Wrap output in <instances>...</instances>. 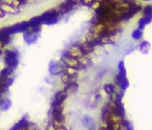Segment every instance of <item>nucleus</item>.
Here are the masks:
<instances>
[{"label":"nucleus","instance_id":"obj_1","mask_svg":"<svg viewBox=\"0 0 152 130\" xmlns=\"http://www.w3.org/2000/svg\"><path fill=\"white\" fill-rule=\"evenodd\" d=\"M20 52L15 48H7L4 49L3 61L5 66L12 67L15 69L19 65L20 62Z\"/></svg>","mask_w":152,"mask_h":130},{"label":"nucleus","instance_id":"obj_2","mask_svg":"<svg viewBox=\"0 0 152 130\" xmlns=\"http://www.w3.org/2000/svg\"><path fill=\"white\" fill-rule=\"evenodd\" d=\"M40 20L42 25H46V26H53L59 23L61 20V16L58 13L57 10L55 8L49 9L48 11H45L42 14L39 15Z\"/></svg>","mask_w":152,"mask_h":130},{"label":"nucleus","instance_id":"obj_3","mask_svg":"<svg viewBox=\"0 0 152 130\" xmlns=\"http://www.w3.org/2000/svg\"><path fill=\"white\" fill-rule=\"evenodd\" d=\"M66 69L65 65L62 62L57 60H51L48 64V73L51 77H58L64 73Z\"/></svg>","mask_w":152,"mask_h":130},{"label":"nucleus","instance_id":"obj_4","mask_svg":"<svg viewBox=\"0 0 152 130\" xmlns=\"http://www.w3.org/2000/svg\"><path fill=\"white\" fill-rule=\"evenodd\" d=\"M29 29L28 21H21L15 23L12 26H9V30L10 35H15L17 33H24Z\"/></svg>","mask_w":152,"mask_h":130},{"label":"nucleus","instance_id":"obj_5","mask_svg":"<svg viewBox=\"0 0 152 130\" xmlns=\"http://www.w3.org/2000/svg\"><path fill=\"white\" fill-rule=\"evenodd\" d=\"M68 98V94L64 90V89H59L55 92L54 96L52 97L50 106L53 107L56 106H60V105H64L65 101Z\"/></svg>","mask_w":152,"mask_h":130},{"label":"nucleus","instance_id":"obj_6","mask_svg":"<svg viewBox=\"0 0 152 130\" xmlns=\"http://www.w3.org/2000/svg\"><path fill=\"white\" fill-rule=\"evenodd\" d=\"M65 52L69 55L70 57H72V58H75L77 60H80L81 58L84 55L82 54L81 50L80 49V47H78V44H73L71 45L69 48H68Z\"/></svg>","mask_w":152,"mask_h":130},{"label":"nucleus","instance_id":"obj_7","mask_svg":"<svg viewBox=\"0 0 152 130\" xmlns=\"http://www.w3.org/2000/svg\"><path fill=\"white\" fill-rule=\"evenodd\" d=\"M39 37H40V34L38 33H34L32 32H30V30H27V32H25L23 33V39H24V42L28 45V46H31V45H34L37 43V41L39 40Z\"/></svg>","mask_w":152,"mask_h":130},{"label":"nucleus","instance_id":"obj_8","mask_svg":"<svg viewBox=\"0 0 152 130\" xmlns=\"http://www.w3.org/2000/svg\"><path fill=\"white\" fill-rule=\"evenodd\" d=\"M50 120V124H51V127L55 129L59 126H64L65 123V115L64 113L60 114V115L55 116L53 118H49Z\"/></svg>","mask_w":152,"mask_h":130},{"label":"nucleus","instance_id":"obj_9","mask_svg":"<svg viewBox=\"0 0 152 130\" xmlns=\"http://www.w3.org/2000/svg\"><path fill=\"white\" fill-rule=\"evenodd\" d=\"M78 47H80L81 52L84 56H90L94 52V50H95V47L91 45L90 43L86 42V41L78 43Z\"/></svg>","mask_w":152,"mask_h":130},{"label":"nucleus","instance_id":"obj_10","mask_svg":"<svg viewBox=\"0 0 152 130\" xmlns=\"http://www.w3.org/2000/svg\"><path fill=\"white\" fill-rule=\"evenodd\" d=\"M60 77H61V81L62 84L66 86L68 84H71V83L77 82L78 73L77 74H68L66 72H64V73H62Z\"/></svg>","mask_w":152,"mask_h":130},{"label":"nucleus","instance_id":"obj_11","mask_svg":"<svg viewBox=\"0 0 152 130\" xmlns=\"http://www.w3.org/2000/svg\"><path fill=\"white\" fill-rule=\"evenodd\" d=\"M29 123V119H28V115L26 114L22 117V119L20 120L19 122H17L14 126L10 128V130H24L26 128V126H28Z\"/></svg>","mask_w":152,"mask_h":130},{"label":"nucleus","instance_id":"obj_12","mask_svg":"<svg viewBox=\"0 0 152 130\" xmlns=\"http://www.w3.org/2000/svg\"><path fill=\"white\" fill-rule=\"evenodd\" d=\"M103 90L108 96L112 97L117 93V87L114 83H105L103 86Z\"/></svg>","mask_w":152,"mask_h":130},{"label":"nucleus","instance_id":"obj_13","mask_svg":"<svg viewBox=\"0 0 152 130\" xmlns=\"http://www.w3.org/2000/svg\"><path fill=\"white\" fill-rule=\"evenodd\" d=\"M12 102L9 97L3 96L0 99V111L1 112L8 111L9 109L12 107Z\"/></svg>","mask_w":152,"mask_h":130},{"label":"nucleus","instance_id":"obj_14","mask_svg":"<svg viewBox=\"0 0 152 130\" xmlns=\"http://www.w3.org/2000/svg\"><path fill=\"white\" fill-rule=\"evenodd\" d=\"M81 123L85 127H87L89 130H96V123L93 120L92 117L89 115H84L81 118Z\"/></svg>","mask_w":152,"mask_h":130},{"label":"nucleus","instance_id":"obj_15","mask_svg":"<svg viewBox=\"0 0 152 130\" xmlns=\"http://www.w3.org/2000/svg\"><path fill=\"white\" fill-rule=\"evenodd\" d=\"M0 9H1L6 14H12V15H16L21 12V9L9 6V5L3 4V3H0Z\"/></svg>","mask_w":152,"mask_h":130},{"label":"nucleus","instance_id":"obj_16","mask_svg":"<svg viewBox=\"0 0 152 130\" xmlns=\"http://www.w3.org/2000/svg\"><path fill=\"white\" fill-rule=\"evenodd\" d=\"M78 88H80V85H78L77 82H74V83H71V84H68L66 86H64V89L68 95H71V94H75V93L77 92Z\"/></svg>","mask_w":152,"mask_h":130},{"label":"nucleus","instance_id":"obj_17","mask_svg":"<svg viewBox=\"0 0 152 130\" xmlns=\"http://www.w3.org/2000/svg\"><path fill=\"white\" fill-rule=\"evenodd\" d=\"M15 69H12V67L7 66H4L1 69H0V77L2 78H8L10 77L14 72Z\"/></svg>","mask_w":152,"mask_h":130},{"label":"nucleus","instance_id":"obj_18","mask_svg":"<svg viewBox=\"0 0 152 130\" xmlns=\"http://www.w3.org/2000/svg\"><path fill=\"white\" fill-rule=\"evenodd\" d=\"M28 23H29V27H37V26H43V25H42V23H41L39 15H37V16L31 17L28 20Z\"/></svg>","mask_w":152,"mask_h":130},{"label":"nucleus","instance_id":"obj_19","mask_svg":"<svg viewBox=\"0 0 152 130\" xmlns=\"http://www.w3.org/2000/svg\"><path fill=\"white\" fill-rule=\"evenodd\" d=\"M149 49H150V45L148 42H146V41H145V42H143L140 45V50L144 53H148Z\"/></svg>","mask_w":152,"mask_h":130},{"label":"nucleus","instance_id":"obj_20","mask_svg":"<svg viewBox=\"0 0 152 130\" xmlns=\"http://www.w3.org/2000/svg\"><path fill=\"white\" fill-rule=\"evenodd\" d=\"M143 36V32H142V30H135L134 32H132V38L135 39V40H139L141 37Z\"/></svg>","mask_w":152,"mask_h":130},{"label":"nucleus","instance_id":"obj_21","mask_svg":"<svg viewBox=\"0 0 152 130\" xmlns=\"http://www.w3.org/2000/svg\"><path fill=\"white\" fill-rule=\"evenodd\" d=\"M13 83H14V79H13V77H12V76L6 78V80H5V85H6L9 88L13 85Z\"/></svg>","mask_w":152,"mask_h":130},{"label":"nucleus","instance_id":"obj_22","mask_svg":"<svg viewBox=\"0 0 152 130\" xmlns=\"http://www.w3.org/2000/svg\"><path fill=\"white\" fill-rule=\"evenodd\" d=\"M53 130H68V129H67V127H66V126H59V127H57V128H55V129H53Z\"/></svg>","mask_w":152,"mask_h":130},{"label":"nucleus","instance_id":"obj_23","mask_svg":"<svg viewBox=\"0 0 152 130\" xmlns=\"http://www.w3.org/2000/svg\"><path fill=\"white\" fill-rule=\"evenodd\" d=\"M4 55V49H0V57H2Z\"/></svg>","mask_w":152,"mask_h":130}]
</instances>
